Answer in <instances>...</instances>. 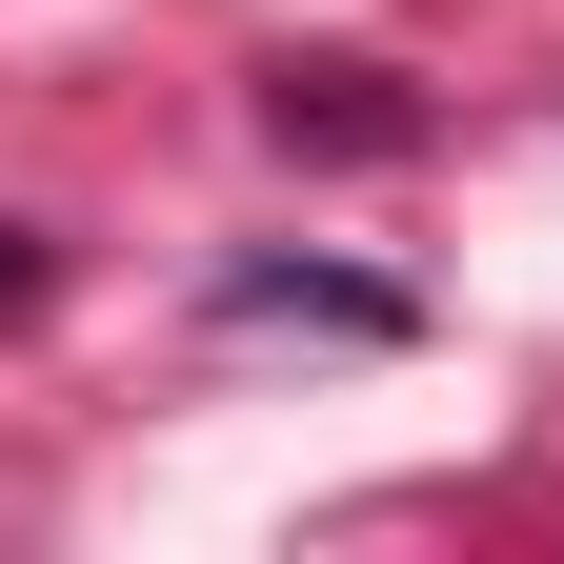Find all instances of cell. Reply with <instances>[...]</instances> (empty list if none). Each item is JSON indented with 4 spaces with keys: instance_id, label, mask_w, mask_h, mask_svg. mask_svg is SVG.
<instances>
[{
    "instance_id": "3957f363",
    "label": "cell",
    "mask_w": 564,
    "mask_h": 564,
    "mask_svg": "<svg viewBox=\"0 0 564 564\" xmlns=\"http://www.w3.org/2000/svg\"><path fill=\"white\" fill-rule=\"evenodd\" d=\"M41 282H61V262H41V242H21V223H0V323H21V303H41Z\"/></svg>"
},
{
    "instance_id": "6da1fadb",
    "label": "cell",
    "mask_w": 564,
    "mask_h": 564,
    "mask_svg": "<svg viewBox=\"0 0 564 564\" xmlns=\"http://www.w3.org/2000/svg\"><path fill=\"white\" fill-rule=\"evenodd\" d=\"M262 121H282V141H323V162H383V141H423V101L383 82V61H282V82H262Z\"/></svg>"
},
{
    "instance_id": "7a4b0ae2",
    "label": "cell",
    "mask_w": 564,
    "mask_h": 564,
    "mask_svg": "<svg viewBox=\"0 0 564 564\" xmlns=\"http://www.w3.org/2000/svg\"><path fill=\"white\" fill-rule=\"evenodd\" d=\"M223 323H323V343H403V282H343V262H223Z\"/></svg>"
}]
</instances>
